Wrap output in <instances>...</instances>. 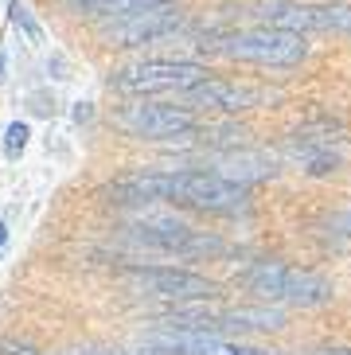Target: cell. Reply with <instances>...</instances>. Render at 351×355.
<instances>
[{
	"label": "cell",
	"mask_w": 351,
	"mask_h": 355,
	"mask_svg": "<svg viewBox=\"0 0 351 355\" xmlns=\"http://www.w3.org/2000/svg\"><path fill=\"white\" fill-rule=\"evenodd\" d=\"M238 285L266 304H297V309H320L336 297L328 277L300 266H285V261H254L250 270L238 273Z\"/></svg>",
	"instance_id": "1"
},
{
	"label": "cell",
	"mask_w": 351,
	"mask_h": 355,
	"mask_svg": "<svg viewBox=\"0 0 351 355\" xmlns=\"http://www.w3.org/2000/svg\"><path fill=\"white\" fill-rule=\"evenodd\" d=\"M184 8L176 0L164 4H148V8H133L121 16L102 20V40L105 47H145V43H160L184 28Z\"/></svg>",
	"instance_id": "4"
},
{
	"label": "cell",
	"mask_w": 351,
	"mask_h": 355,
	"mask_svg": "<svg viewBox=\"0 0 351 355\" xmlns=\"http://www.w3.org/2000/svg\"><path fill=\"white\" fill-rule=\"evenodd\" d=\"M90 355H156V352H148V347H145V352H90Z\"/></svg>",
	"instance_id": "22"
},
{
	"label": "cell",
	"mask_w": 351,
	"mask_h": 355,
	"mask_svg": "<svg viewBox=\"0 0 351 355\" xmlns=\"http://www.w3.org/2000/svg\"><path fill=\"white\" fill-rule=\"evenodd\" d=\"M125 285L137 297H156V301H172V304H196V301H211L219 293V285L211 277L196 270H176V266H137L125 273Z\"/></svg>",
	"instance_id": "6"
},
{
	"label": "cell",
	"mask_w": 351,
	"mask_h": 355,
	"mask_svg": "<svg viewBox=\"0 0 351 355\" xmlns=\"http://www.w3.org/2000/svg\"><path fill=\"white\" fill-rule=\"evenodd\" d=\"M8 16H12V28H16V32H24V40H28V43H43V32H40V24H35V16L28 12V4L12 0Z\"/></svg>",
	"instance_id": "14"
},
{
	"label": "cell",
	"mask_w": 351,
	"mask_h": 355,
	"mask_svg": "<svg viewBox=\"0 0 351 355\" xmlns=\"http://www.w3.org/2000/svg\"><path fill=\"white\" fill-rule=\"evenodd\" d=\"M51 67H55V78H71V74H67V63H62V55H51L47 71H51Z\"/></svg>",
	"instance_id": "20"
},
{
	"label": "cell",
	"mask_w": 351,
	"mask_h": 355,
	"mask_svg": "<svg viewBox=\"0 0 351 355\" xmlns=\"http://www.w3.org/2000/svg\"><path fill=\"white\" fill-rule=\"evenodd\" d=\"M309 355H351V347H316Z\"/></svg>",
	"instance_id": "21"
},
{
	"label": "cell",
	"mask_w": 351,
	"mask_h": 355,
	"mask_svg": "<svg viewBox=\"0 0 351 355\" xmlns=\"http://www.w3.org/2000/svg\"><path fill=\"white\" fill-rule=\"evenodd\" d=\"M168 199L172 203H187V207H199V211H215V215H234V211L246 207L250 188L219 176V172L180 168V172H168Z\"/></svg>",
	"instance_id": "3"
},
{
	"label": "cell",
	"mask_w": 351,
	"mask_h": 355,
	"mask_svg": "<svg viewBox=\"0 0 351 355\" xmlns=\"http://www.w3.org/2000/svg\"><path fill=\"white\" fill-rule=\"evenodd\" d=\"M0 352L4 355H40V352H31V347H24V344H8V340L0 344Z\"/></svg>",
	"instance_id": "18"
},
{
	"label": "cell",
	"mask_w": 351,
	"mask_h": 355,
	"mask_svg": "<svg viewBox=\"0 0 351 355\" xmlns=\"http://www.w3.org/2000/svg\"><path fill=\"white\" fill-rule=\"evenodd\" d=\"M277 90L254 83H234V78H199L187 90H180V105L187 110H219V114H242V110H258V105L277 102Z\"/></svg>",
	"instance_id": "8"
},
{
	"label": "cell",
	"mask_w": 351,
	"mask_h": 355,
	"mask_svg": "<svg viewBox=\"0 0 351 355\" xmlns=\"http://www.w3.org/2000/svg\"><path fill=\"white\" fill-rule=\"evenodd\" d=\"M285 157L293 160V164H300L309 176H332V172H340L343 168V157L332 148L328 137H293L289 145H285Z\"/></svg>",
	"instance_id": "13"
},
{
	"label": "cell",
	"mask_w": 351,
	"mask_h": 355,
	"mask_svg": "<svg viewBox=\"0 0 351 355\" xmlns=\"http://www.w3.org/2000/svg\"><path fill=\"white\" fill-rule=\"evenodd\" d=\"M215 172L219 176H227L234 180V184H258V180H269V176H277V160L269 157V153H262V148H246V145H238V148H227L223 157L215 160Z\"/></svg>",
	"instance_id": "11"
},
{
	"label": "cell",
	"mask_w": 351,
	"mask_h": 355,
	"mask_svg": "<svg viewBox=\"0 0 351 355\" xmlns=\"http://www.w3.org/2000/svg\"><path fill=\"white\" fill-rule=\"evenodd\" d=\"M207 67L203 63H191V59H148V63H133V67H121V71L110 74V86L117 94H160V90H187L191 83L207 78Z\"/></svg>",
	"instance_id": "5"
},
{
	"label": "cell",
	"mask_w": 351,
	"mask_h": 355,
	"mask_svg": "<svg viewBox=\"0 0 351 355\" xmlns=\"http://www.w3.org/2000/svg\"><path fill=\"white\" fill-rule=\"evenodd\" d=\"M285 328V313L277 304H258V309H223L211 313L207 332H281Z\"/></svg>",
	"instance_id": "12"
},
{
	"label": "cell",
	"mask_w": 351,
	"mask_h": 355,
	"mask_svg": "<svg viewBox=\"0 0 351 355\" xmlns=\"http://www.w3.org/2000/svg\"><path fill=\"white\" fill-rule=\"evenodd\" d=\"M332 227L340 230L343 239H351V211H343V215H336V219H332Z\"/></svg>",
	"instance_id": "17"
},
{
	"label": "cell",
	"mask_w": 351,
	"mask_h": 355,
	"mask_svg": "<svg viewBox=\"0 0 351 355\" xmlns=\"http://www.w3.org/2000/svg\"><path fill=\"white\" fill-rule=\"evenodd\" d=\"M269 28H285V32H320V35H351V4L348 0H328V4H289V0H273L254 12Z\"/></svg>",
	"instance_id": "7"
},
{
	"label": "cell",
	"mask_w": 351,
	"mask_h": 355,
	"mask_svg": "<svg viewBox=\"0 0 351 355\" xmlns=\"http://www.w3.org/2000/svg\"><path fill=\"white\" fill-rule=\"evenodd\" d=\"M4 67H8V55H4V47H0V78H4Z\"/></svg>",
	"instance_id": "24"
},
{
	"label": "cell",
	"mask_w": 351,
	"mask_h": 355,
	"mask_svg": "<svg viewBox=\"0 0 351 355\" xmlns=\"http://www.w3.org/2000/svg\"><path fill=\"white\" fill-rule=\"evenodd\" d=\"M24 102H28V110H31L35 117H55V110H59V105H55V98L47 94V90H31Z\"/></svg>",
	"instance_id": "16"
},
{
	"label": "cell",
	"mask_w": 351,
	"mask_h": 355,
	"mask_svg": "<svg viewBox=\"0 0 351 355\" xmlns=\"http://www.w3.org/2000/svg\"><path fill=\"white\" fill-rule=\"evenodd\" d=\"M90 117H94L90 102H78V105H74V121H78V125H83V121H90Z\"/></svg>",
	"instance_id": "19"
},
{
	"label": "cell",
	"mask_w": 351,
	"mask_h": 355,
	"mask_svg": "<svg viewBox=\"0 0 351 355\" xmlns=\"http://www.w3.org/2000/svg\"><path fill=\"white\" fill-rule=\"evenodd\" d=\"M28 137H31V129L24 125V121H8V129H4V157L8 160H16L28 148Z\"/></svg>",
	"instance_id": "15"
},
{
	"label": "cell",
	"mask_w": 351,
	"mask_h": 355,
	"mask_svg": "<svg viewBox=\"0 0 351 355\" xmlns=\"http://www.w3.org/2000/svg\"><path fill=\"white\" fill-rule=\"evenodd\" d=\"M117 125L137 141H168V137H187L196 133V114L187 105H168V102H129L117 110Z\"/></svg>",
	"instance_id": "9"
},
{
	"label": "cell",
	"mask_w": 351,
	"mask_h": 355,
	"mask_svg": "<svg viewBox=\"0 0 351 355\" xmlns=\"http://www.w3.org/2000/svg\"><path fill=\"white\" fill-rule=\"evenodd\" d=\"M211 55L223 59H238V63H258V67H297L309 59V40L300 32H285V28H246V32H219L203 43Z\"/></svg>",
	"instance_id": "2"
},
{
	"label": "cell",
	"mask_w": 351,
	"mask_h": 355,
	"mask_svg": "<svg viewBox=\"0 0 351 355\" xmlns=\"http://www.w3.org/2000/svg\"><path fill=\"white\" fill-rule=\"evenodd\" d=\"M141 344L156 355H285V352H266V347H246L234 340H223L215 332H196V328H148L141 336Z\"/></svg>",
	"instance_id": "10"
},
{
	"label": "cell",
	"mask_w": 351,
	"mask_h": 355,
	"mask_svg": "<svg viewBox=\"0 0 351 355\" xmlns=\"http://www.w3.org/2000/svg\"><path fill=\"white\" fill-rule=\"evenodd\" d=\"M4 242H8V227H4V219H0V258H4Z\"/></svg>",
	"instance_id": "23"
}]
</instances>
